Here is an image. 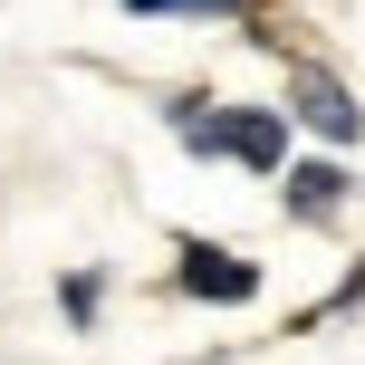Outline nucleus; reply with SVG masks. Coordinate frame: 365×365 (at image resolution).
<instances>
[{"label": "nucleus", "instance_id": "obj_1", "mask_svg": "<svg viewBox=\"0 0 365 365\" xmlns=\"http://www.w3.org/2000/svg\"><path fill=\"white\" fill-rule=\"evenodd\" d=\"M289 115L308 135H327V145H356L365 135V106H356V87L336 68H317V58H289Z\"/></svg>", "mask_w": 365, "mask_h": 365}, {"label": "nucleus", "instance_id": "obj_2", "mask_svg": "<svg viewBox=\"0 0 365 365\" xmlns=\"http://www.w3.org/2000/svg\"><path fill=\"white\" fill-rule=\"evenodd\" d=\"M173 289H182V298H202V308H250V298H259V259L221 250V240H182Z\"/></svg>", "mask_w": 365, "mask_h": 365}, {"label": "nucleus", "instance_id": "obj_3", "mask_svg": "<svg viewBox=\"0 0 365 365\" xmlns=\"http://www.w3.org/2000/svg\"><path fill=\"white\" fill-rule=\"evenodd\" d=\"M346 192H356V182H346V164H327V154H308V164L279 173V212H289V221H317V231L346 212Z\"/></svg>", "mask_w": 365, "mask_h": 365}, {"label": "nucleus", "instance_id": "obj_4", "mask_svg": "<svg viewBox=\"0 0 365 365\" xmlns=\"http://www.w3.org/2000/svg\"><path fill=\"white\" fill-rule=\"evenodd\" d=\"M231 164L250 173H289V125L269 106H231Z\"/></svg>", "mask_w": 365, "mask_h": 365}, {"label": "nucleus", "instance_id": "obj_5", "mask_svg": "<svg viewBox=\"0 0 365 365\" xmlns=\"http://www.w3.org/2000/svg\"><path fill=\"white\" fill-rule=\"evenodd\" d=\"M58 308H68V327H96V308H106V279H96V269L58 279Z\"/></svg>", "mask_w": 365, "mask_h": 365}, {"label": "nucleus", "instance_id": "obj_6", "mask_svg": "<svg viewBox=\"0 0 365 365\" xmlns=\"http://www.w3.org/2000/svg\"><path fill=\"white\" fill-rule=\"evenodd\" d=\"M346 308H365V259H356V269H346V289H336V298H327V308H308V317H298V336H308V327H317V317H346Z\"/></svg>", "mask_w": 365, "mask_h": 365}, {"label": "nucleus", "instance_id": "obj_7", "mask_svg": "<svg viewBox=\"0 0 365 365\" xmlns=\"http://www.w3.org/2000/svg\"><path fill=\"white\" fill-rule=\"evenodd\" d=\"M173 10H192V19H250V0H173Z\"/></svg>", "mask_w": 365, "mask_h": 365}, {"label": "nucleus", "instance_id": "obj_8", "mask_svg": "<svg viewBox=\"0 0 365 365\" xmlns=\"http://www.w3.org/2000/svg\"><path fill=\"white\" fill-rule=\"evenodd\" d=\"M125 10H135V19H173V0H125Z\"/></svg>", "mask_w": 365, "mask_h": 365}]
</instances>
